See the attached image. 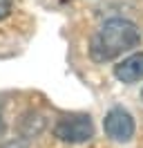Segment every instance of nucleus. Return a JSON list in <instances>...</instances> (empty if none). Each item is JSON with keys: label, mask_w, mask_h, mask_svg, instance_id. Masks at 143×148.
Here are the masks:
<instances>
[{"label": "nucleus", "mask_w": 143, "mask_h": 148, "mask_svg": "<svg viewBox=\"0 0 143 148\" xmlns=\"http://www.w3.org/2000/svg\"><path fill=\"white\" fill-rule=\"evenodd\" d=\"M114 76L123 83H136L143 79V52L127 56L123 63L114 67Z\"/></svg>", "instance_id": "4"}, {"label": "nucleus", "mask_w": 143, "mask_h": 148, "mask_svg": "<svg viewBox=\"0 0 143 148\" xmlns=\"http://www.w3.org/2000/svg\"><path fill=\"white\" fill-rule=\"evenodd\" d=\"M141 43V29L125 18H112L96 29L89 40V56L96 63L112 61Z\"/></svg>", "instance_id": "1"}, {"label": "nucleus", "mask_w": 143, "mask_h": 148, "mask_svg": "<svg viewBox=\"0 0 143 148\" xmlns=\"http://www.w3.org/2000/svg\"><path fill=\"white\" fill-rule=\"evenodd\" d=\"M103 128H105V135L114 141H130L134 135V119L127 110L114 108L105 114Z\"/></svg>", "instance_id": "3"}, {"label": "nucleus", "mask_w": 143, "mask_h": 148, "mask_svg": "<svg viewBox=\"0 0 143 148\" xmlns=\"http://www.w3.org/2000/svg\"><path fill=\"white\" fill-rule=\"evenodd\" d=\"M141 97H143V92H141Z\"/></svg>", "instance_id": "6"}, {"label": "nucleus", "mask_w": 143, "mask_h": 148, "mask_svg": "<svg viewBox=\"0 0 143 148\" xmlns=\"http://www.w3.org/2000/svg\"><path fill=\"white\" fill-rule=\"evenodd\" d=\"M56 137L63 141H69V144H83L92 139L94 135V123L89 119V114H67L56 123Z\"/></svg>", "instance_id": "2"}, {"label": "nucleus", "mask_w": 143, "mask_h": 148, "mask_svg": "<svg viewBox=\"0 0 143 148\" xmlns=\"http://www.w3.org/2000/svg\"><path fill=\"white\" fill-rule=\"evenodd\" d=\"M11 2H14V0H0V20L9 16V11H11Z\"/></svg>", "instance_id": "5"}]
</instances>
